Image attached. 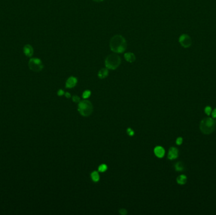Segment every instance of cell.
Masks as SVG:
<instances>
[{"mask_svg":"<svg viewBox=\"0 0 216 215\" xmlns=\"http://www.w3.org/2000/svg\"><path fill=\"white\" fill-rule=\"evenodd\" d=\"M127 44L125 39L120 36H114L110 41V48L116 53H122L127 49Z\"/></svg>","mask_w":216,"mask_h":215,"instance_id":"cell-1","label":"cell"},{"mask_svg":"<svg viewBox=\"0 0 216 215\" xmlns=\"http://www.w3.org/2000/svg\"><path fill=\"white\" fill-rule=\"evenodd\" d=\"M215 129V122L212 118H205L200 124V129L204 134H210L212 133Z\"/></svg>","mask_w":216,"mask_h":215,"instance_id":"cell-2","label":"cell"},{"mask_svg":"<svg viewBox=\"0 0 216 215\" xmlns=\"http://www.w3.org/2000/svg\"><path fill=\"white\" fill-rule=\"evenodd\" d=\"M78 111L84 117L89 116L93 112V106L89 100H84L79 102Z\"/></svg>","mask_w":216,"mask_h":215,"instance_id":"cell-3","label":"cell"},{"mask_svg":"<svg viewBox=\"0 0 216 215\" xmlns=\"http://www.w3.org/2000/svg\"><path fill=\"white\" fill-rule=\"evenodd\" d=\"M121 64V58L117 54H112L108 56L105 61V65L108 69L116 70Z\"/></svg>","mask_w":216,"mask_h":215,"instance_id":"cell-4","label":"cell"},{"mask_svg":"<svg viewBox=\"0 0 216 215\" xmlns=\"http://www.w3.org/2000/svg\"><path fill=\"white\" fill-rule=\"evenodd\" d=\"M29 67L34 72H40L42 70L44 66L41 60L38 58H32L29 60Z\"/></svg>","mask_w":216,"mask_h":215,"instance_id":"cell-5","label":"cell"},{"mask_svg":"<svg viewBox=\"0 0 216 215\" xmlns=\"http://www.w3.org/2000/svg\"><path fill=\"white\" fill-rule=\"evenodd\" d=\"M179 42L182 46L185 48H188L191 45V39L187 34L181 35L179 39Z\"/></svg>","mask_w":216,"mask_h":215,"instance_id":"cell-6","label":"cell"},{"mask_svg":"<svg viewBox=\"0 0 216 215\" xmlns=\"http://www.w3.org/2000/svg\"><path fill=\"white\" fill-rule=\"evenodd\" d=\"M178 150L176 148H175V147H171V148H169L167 157L169 160L176 159L178 156Z\"/></svg>","mask_w":216,"mask_h":215,"instance_id":"cell-7","label":"cell"},{"mask_svg":"<svg viewBox=\"0 0 216 215\" xmlns=\"http://www.w3.org/2000/svg\"><path fill=\"white\" fill-rule=\"evenodd\" d=\"M77 83V79L75 77L71 76L68 79L66 82V87L68 88H73Z\"/></svg>","mask_w":216,"mask_h":215,"instance_id":"cell-8","label":"cell"},{"mask_svg":"<svg viewBox=\"0 0 216 215\" xmlns=\"http://www.w3.org/2000/svg\"><path fill=\"white\" fill-rule=\"evenodd\" d=\"M154 153L159 158H163L165 155V150L162 146H157L154 148Z\"/></svg>","mask_w":216,"mask_h":215,"instance_id":"cell-9","label":"cell"},{"mask_svg":"<svg viewBox=\"0 0 216 215\" xmlns=\"http://www.w3.org/2000/svg\"><path fill=\"white\" fill-rule=\"evenodd\" d=\"M24 52L27 57H32L33 54V49L30 45H26L24 47Z\"/></svg>","mask_w":216,"mask_h":215,"instance_id":"cell-10","label":"cell"},{"mask_svg":"<svg viewBox=\"0 0 216 215\" xmlns=\"http://www.w3.org/2000/svg\"><path fill=\"white\" fill-rule=\"evenodd\" d=\"M124 56V59L129 63H133L135 61V56L134 54L132 52L125 53Z\"/></svg>","mask_w":216,"mask_h":215,"instance_id":"cell-11","label":"cell"},{"mask_svg":"<svg viewBox=\"0 0 216 215\" xmlns=\"http://www.w3.org/2000/svg\"><path fill=\"white\" fill-rule=\"evenodd\" d=\"M108 74L109 72L107 68H102L98 73V76L100 79H104L108 76Z\"/></svg>","mask_w":216,"mask_h":215,"instance_id":"cell-12","label":"cell"},{"mask_svg":"<svg viewBox=\"0 0 216 215\" xmlns=\"http://www.w3.org/2000/svg\"><path fill=\"white\" fill-rule=\"evenodd\" d=\"M187 181V177L185 175H181L177 178V182L180 185H184Z\"/></svg>","mask_w":216,"mask_h":215,"instance_id":"cell-13","label":"cell"},{"mask_svg":"<svg viewBox=\"0 0 216 215\" xmlns=\"http://www.w3.org/2000/svg\"><path fill=\"white\" fill-rule=\"evenodd\" d=\"M175 170L178 172H181L183 171L185 168V165L184 163L182 162H178L175 164Z\"/></svg>","mask_w":216,"mask_h":215,"instance_id":"cell-14","label":"cell"},{"mask_svg":"<svg viewBox=\"0 0 216 215\" xmlns=\"http://www.w3.org/2000/svg\"><path fill=\"white\" fill-rule=\"evenodd\" d=\"M91 178H92V180L94 181V182H98L100 179V176L98 172L94 171L93 172L91 173Z\"/></svg>","mask_w":216,"mask_h":215,"instance_id":"cell-15","label":"cell"},{"mask_svg":"<svg viewBox=\"0 0 216 215\" xmlns=\"http://www.w3.org/2000/svg\"><path fill=\"white\" fill-rule=\"evenodd\" d=\"M107 168H108V167L106 164H102L99 167L98 171L100 172H104L107 171Z\"/></svg>","mask_w":216,"mask_h":215,"instance_id":"cell-16","label":"cell"},{"mask_svg":"<svg viewBox=\"0 0 216 215\" xmlns=\"http://www.w3.org/2000/svg\"><path fill=\"white\" fill-rule=\"evenodd\" d=\"M91 95V92L90 91H89V90H85V91L83 93V95H82V97L84 99H86V98H89V97Z\"/></svg>","mask_w":216,"mask_h":215,"instance_id":"cell-17","label":"cell"},{"mask_svg":"<svg viewBox=\"0 0 216 215\" xmlns=\"http://www.w3.org/2000/svg\"><path fill=\"white\" fill-rule=\"evenodd\" d=\"M205 112H206V114H207L208 116L210 115L211 112H212V109H211L209 106L206 107V109H205Z\"/></svg>","mask_w":216,"mask_h":215,"instance_id":"cell-18","label":"cell"},{"mask_svg":"<svg viewBox=\"0 0 216 215\" xmlns=\"http://www.w3.org/2000/svg\"><path fill=\"white\" fill-rule=\"evenodd\" d=\"M72 100L75 103H78L80 102V100H81V98H80L79 97L77 96V95H74L72 98Z\"/></svg>","mask_w":216,"mask_h":215,"instance_id":"cell-19","label":"cell"},{"mask_svg":"<svg viewBox=\"0 0 216 215\" xmlns=\"http://www.w3.org/2000/svg\"><path fill=\"white\" fill-rule=\"evenodd\" d=\"M119 213L122 214V215H125V214H127V211L126 209H124V208H122V209H120V211H119Z\"/></svg>","mask_w":216,"mask_h":215,"instance_id":"cell-20","label":"cell"},{"mask_svg":"<svg viewBox=\"0 0 216 215\" xmlns=\"http://www.w3.org/2000/svg\"><path fill=\"white\" fill-rule=\"evenodd\" d=\"M182 143H183V138L179 137L178 138L177 140H176V144H178V145H180L182 144Z\"/></svg>","mask_w":216,"mask_h":215,"instance_id":"cell-21","label":"cell"},{"mask_svg":"<svg viewBox=\"0 0 216 215\" xmlns=\"http://www.w3.org/2000/svg\"><path fill=\"white\" fill-rule=\"evenodd\" d=\"M127 132H128V135H130V136H133L134 135V131H132V129H130V128H128L127 129Z\"/></svg>","mask_w":216,"mask_h":215,"instance_id":"cell-22","label":"cell"},{"mask_svg":"<svg viewBox=\"0 0 216 215\" xmlns=\"http://www.w3.org/2000/svg\"><path fill=\"white\" fill-rule=\"evenodd\" d=\"M64 94H65V92L63 90H60L58 92V95H59V96H62Z\"/></svg>","mask_w":216,"mask_h":215,"instance_id":"cell-23","label":"cell"},{"mask_svg":"<svg viewBox=\"0 0 216 215\" xmlns=\"http://www.w3.org/2000/svg\"><path fill=\"white\" fill-rule=\"evenodd\" d=\"M212 116L213 118H216V109L212 112Z\"/></svg>","mask_w":216,"mask_h":215,"instance_id":"cell-24","label":"cell"},{"mask_svg":"<svg viewBox=\"0 0 216 215\" xmlns=\"http://www.w3.org/2000/svg\"><path fill=\"white\" fill-rule=\"evenodd\" d=\"M65 96H66V98H70L71 95H70V93H68V92H66V93L65 94Z\"/></svg>","mask_w":216,"mask_h":215,"instance_id":"cell-25","label":"cell"},{"mask_svg":"<svg viewBox=\"0 0 216 215\" xmlns=\"http://www.w3.org/2000/svg\"><path fill=\"white\" fill-rule=\"evenodd\" d=\"M93 1L96 2H102V1H103V0H93Z\"/></svg>","mask_w":216,"mask_h":215,"instance_id":"cell-26","label":"cell"}]
</instances>
